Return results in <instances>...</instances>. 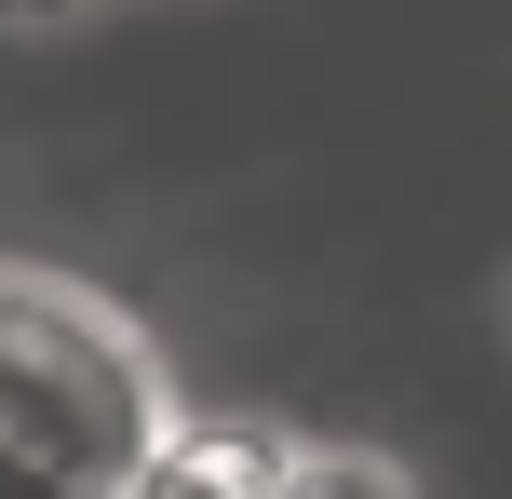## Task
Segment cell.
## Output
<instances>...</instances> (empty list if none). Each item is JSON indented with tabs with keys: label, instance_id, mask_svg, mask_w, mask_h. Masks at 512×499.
<instances>
[{
	"label": "cell",
	"instance_id": "cell-1",
	"mask_svg": "<svg viewBox=\"0 0 512 499\" xmlns=\"http://www.w3.org/2000/svg\"><path fill=\"white\" fill-rule=\"evenodd\" d=\"M162 446H176V392L149 338L54 270H0V459H27L68 499H122Z\"/></svg>",
	"mask_w": 512,
	"mask_h": 499
},
{
	"label": "cell",
	"instance_id": "cell-2",
	"mask_svg": "<svg viewBox=\"0 0 512 499\" xmlns=\"http://www.w3.org/2000/svg\"><path fill=\"white\" fill-rule=\"evenodd\" d=\"M283 432H230V419H176V446L149 459L122 499H270Z\"/></svg>",
	"mask_w": 512,
	"mask_h": 499
},
{
	"label": "cell",
	"instance_id": "cell-3",
	"mask_svg": "<svg viewBox=\"0 0 512 499\" xmlns=\"http://www.w3.org/2000/svg\"><path fill=\"white\" fill-rule=\"evenodd\" d=\"M270 499H418V486L391 473L378 446H283V473H270Z\"/></svg>",
	"mask_w": 512,
	"mask_h": 499
},
{
	"label": "cell",
	"instance_id": "cell-4",
	"mask_svg": "<svg viewBox=\"0 0 512 499\" xmlns=\"http://www.w3.org/2000/svg\"><path fill=\"white\" fill-rule=\"evenodd\" d=\"M54 14H81V0H0V27H54Z\"/></svg>",
	"mask_w": 512,
	"mask_h": 499
}]
</instances>
